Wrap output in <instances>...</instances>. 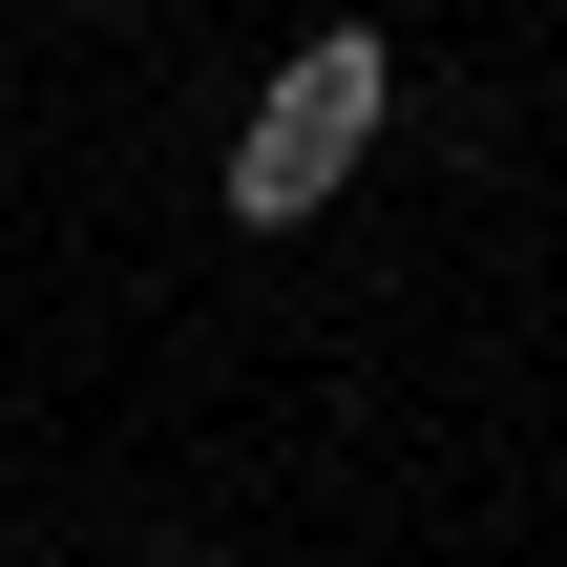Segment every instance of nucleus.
<instances>
[{
	"mask_svg": "<svg viewBox=\"0 0 567 567\" xmlns=\"http://www.w3.org/2000/svg\"><path fill=\"white\" fill-rule=\"evenodd\" d=\"M379 105H400V63H379V21H316L274 84H252V126H231V231H316L337 189H358V147H379Z\"/></svg>",
	"mask_w": 567,
	"mask_h": 567,
	"instance_id": "nucleus-1",
	"label": "nucleus"
},
{
	"mask_svg": "<svg viewBox=\"0 0 567 567\" xmlns=\"http://www.w3.org/2000/svg\"><path fill=\"white\" fill-rule=\"evenodd\" d=\"M147 567H210V547H147Z\"/></svg>",
	"mask_w": 567,
	"mask_h": 567,
	"instance_id": "nucleus-2",
	"label": "nucleus"
}]
</instances>
